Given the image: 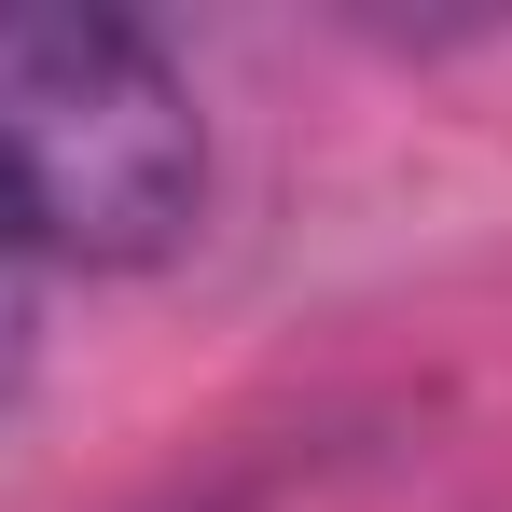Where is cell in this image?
Segmentation results:
<instances>
[{"mask_svg": "<svg viewBox=\"0 0 512 512\" xmlns=\"http://www.w3.org/2000/svg\"><path fill=\"white\" fill-rule=\"evenodd\" d=\"M208 194L194 97L125 14L0 0V222L42 263H153Z\"/></svg>", "mask_w": 512, "mask_h": 512, "instance_id": "1", "label": "cell"}, {"mask_svg": "<svg viewBox=\"0 0 512 512\" xmlns=\"http://www.w3.org/2000/svg\"><path fill=\"white\" fill-rule=\"evenodd\" d=\"M28 319H42V250L0 222V402H14V374H28Z\"/></svg>", "mask_w": 512, "mask_h": 512, "instance_id": "2", "label": "cell"}]
</instances>
